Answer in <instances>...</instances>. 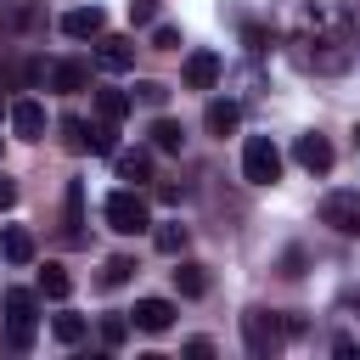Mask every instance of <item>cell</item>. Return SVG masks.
Segmentation results:
<instances>
[{
	"instance_id": "cell-1",
	"label": "cell",
	"mask_w": 360,
	"mask_h": 360,
	"mask_svg": "<svg viewBox=\"0 0 360 360\" xmlns=\"http://www.w3.org/2000/svg\"><path fill=\"white\" fill-rule=\"evenodd\" d=\"M354 45H360V34L343 6H304L292 22V56L309 73H343L354 62Z\"/></svg>"
},
{
	"instance_id": "cell-2",
	"label": "cell",
	"mask_w": 360,
	"mask_h": 360,
	"mask_svg": "<svg viewBox=\"0 0 360 360\" xmlns=\"http://www.w3.org/2000/svg\"><path fill=\"white\" fill-rule=\"evenodd\" d=\"M287 332H298V321H281V315H270V309H248V315H242V343H248L253 360H270V354L287 343Z\"/></svg>"
},
{
	"instance_id": "cell-3",
	"label": "cell",
	"mask_w": 360,
	"mask_h": 360,
	"mask_svg": "<svg viewBox=\"0 0 360 360\" xmlns=\"http://www.w3.org/2000/svg\"><path fill=\"white\" fill-rule=\"evenodd\" d=\"M101 214H107V231H118V236L152 231V208H146V197H141L135 186H118V191L101 202Z\"/></svg>"
},
{
	"instance_id": "cell-4",
	"label": "cell",
	"mask_w": 360,
	"mask_h": 360,
	"mask_svg": "<svg viewBox=\"0 0 360 360\" xmlns=\"http://www.w3.org/2000/svg\"><path fill=\"white\" fill-rule=\"evenodd\" d=\"M0 309H6V343H11V349H34V332H39V304H34V292L6 287V292H0Z\"/></svg>"
},
{
	"instance_id": "cell-5",
	"label": "cell",
	"mask_w": 360,
	"mask_h": 360,
	"mask_svg": "<svg viewBox=\"0 0 360 360\" xmlns=\"http://www.w3.org/2000/svg\"><path fill=\"white\" fill-rule=\"evenodd\" d=\"M242 180L248 186H276L281 180V146L270 135H248L242 141Z\"/></svg>"
},
{
	"instance_id": "cell-6",
	"label": "cell",
	"mask_w": 360,
	"mask_h": 360,
	"mask_svg": "<svg viewBox=\"0 0 360 360\" xmlns=\"http://www.w3.org/2000/svg\"><path fill=\"white\" fill-rule=\"evenodd\" d=\"M321 225L338 236H360V191H326L321 197Z\"/></svg>"
},
{
	"instance_id": "cell-7",
	"label": "cell",
	"mask_w": 360,
	"mask_h": 360,
	"mask_svg": "<svg viewBox=\"0 0 360 360\" xmlns=\"http://www.w3.org/2000/svg\"><path fill=\"white\" fill-rule=\"evenodd\" d=\"M129 326H135V332H146V338H163V332L174 326V304H169V298H135Z\"/></svg>"
},
{
	"instance_id": "cell-8",
	"label": "cell",
	"mask_w": 360,
	"mask_h": 360,
	"mask_svg": "<svg viewBox=\"0 0 360 360\" xmlns=\"http://www.w3.org/2000/svg\"><path fill=\"white\" fill-rule=\"evenodd\" d=\"M45 22V11L34 0H0V39H22Z\"/></svg>"
},
{
	"instance_id": "cell-9",
	"label": "cell",
	"mask_w": 360,
	"mask_h": 360,
	"mask_svg": "<svg viewBox=\"0 0 360 360\" xmlns=\"http://www.w3.org/2000/svg\"><path fill=\"white\" fill-rule=\"evenodd\" d=\"M219 73H225L219 51H191V56H186V68H180L186 90H214V84H219Z\"/></svg>"
},
{
	"instance_id": "cell-10",
	"label": "cell",
	"mask_w": 360,
	"mask_h": 360,
	"mask_svg": "<svg viewBox=\"0 0 360 360\" xmlns=\"http://www.w3.org/2000/svg\"><path fill=\"white\" fill-rule=\"evenodd\" d=\"M62 34H68V39H101V34H107V11H101V6H73V11L62 17Z\"/></svg>"
},
{
	"instance_id": "cell-11",
	"label": "cell",
	"mask_w": 360,
	"mask_h": 360,
	"mask_svg": "<svg viewBox=\"0 0 360 360\" xmlns=\"http://www.w3.org/2000/svg\"><path fill=\"white\" fill-rule=\"evenodd\" d=\"M62 242L79 248L84 242V186L68 180V197H62Z\"/></svg>"
},
{
	"instance_id": "cell-12",
	"label": "cell",
	"mask_w": 360,
	"mask_h": 360,
	"mask_svg": "<svg viewBox=\"0 0 360 360\" xmlns=\"http://www.w3.org/2000/svg\"><path fill=\"white\" fill-rule=\"evenodd\" d=\"M11 129H17L22 141H45V107H39L34 96H17V101H11Z\"/></svg>"
},
{
	"instance_id": "cell-13",
	"label": "cell",
	"mask_w": 360,
	"mask_h": 360,
	"mask_svg": "<svg viewBox=\"0 0 360 360\" xmlns=\"http://www.w3.org/2000/svg\"><path fill=\"white\" fill-rule=\"evenodd\" d=\"M292 158H298V169L326 174V169H332V141H326V135H298V141H292Z\"/></svg>"
},
{
	"instance_id": "cell-14",
	"label": "cell",
	"mask_w": 360,
	"mask_h": 360,
	"mask_svg": "<svg viewBox=\"0 0 360 360\" xmlns=\"http://www.w3.org/2000/svg\"><path fill=\"white\" fill-rule=\"evenodd\" d=\"M96 62H101L107 73H124V68H135V39H124V34H101V45H96Z\"/></svg>"
},
{
	"instance_id": "cell-15",
	"label": "cell",
	"mask_w": 360,
	"mask_h": 360,
	"mask_svg": "<svg viewBox=\"0 0 360 360\" xmlns=\"http://www.w3.org/2000/svg\"><path fill=\"white\" fill-rule=\"evenodd\" d=\"M90 84V68L79 62V56H62V62H51V90H62V96H79Z\"/></svg>"
},
{
	"instance_id": "cell-16",
	"label": "cell",
	"mask_w": 360,
	"mask_h": 360,
	"mask_svg": "<svg viewBox=\"0 0 360 360\" xmlns=\"http://www.w3.org/2000/svg\"><path fill=\"white\" fill-rule=\"evenodd\" d=\"M236 124H242V107H236L231 96H214L208 112H202V129H208V135H231Z\"/></svg>"
},
{
	"instance_id": "cell-17",
	"label": "cell",
	"mask_w": 360,
	"mask_h": 360,
	"mask_svg": "<svg viewBox=\"0 0 360 360\" xmlns=\"http://www.w3.org/2000/svg\"><path fill=\"white\" fill-rule=\"evenodd\" d=\"M112 169H118V180H129V186H141V180H152V152H146V146H129V152H112Z\"/></svg>"
},
{
	"instance_id": "cell-18",
	"label": "cell",
	"mask_w": 360,
	"mask_h": 360,
	"mask_svg": "<svg viewBox=\"0 0 360 360\" xmlns=\"http://www.w3.org/2000/svg\"><path fill=\"white\" fill-rule=\"evenodd\" d=\"M0 259H6V264H28V259H34V236H28L22 225H6V231H0Z\"/></svg>"
},
{
	"instance_id": "cell-19",
	"label": "cell",
	"mask_w": 360,
	"mask_h": 360,
	"mask_svg": "<svg viewBox=\"0 0 360 360\" xmlns=\"http://www.w3.org/2000/svg\"><path fill=\"white\" fill-rule=\"evenodd\" d=\"M129 107H135V96H124V90H96V112H101L107 124H124Z\"/></svg>"
},
{
	"instance_id": "cell-20",
	"label": "cell",
	"mask_w": 360,
	"mask_h": 360,
	"mask_svg": "<svg viewBox=\"0 0 360 360\" xmlns=\"http://www.w3.org/2000/svg\"><path fill=\"white\" fill-rule=\"evenodd\" d=\"M152 248H158V253H169V259H174V253H186V225H180V219L152 225Z\"/></svg>"
},
{
	"instance_id": "cell-21",
	"label": "cell",
	"mask_w": 360,
	"mask_h": 360,
	"mask_svg": "<svg viewBox=\"0 0 360 360\" xmlns=\"http://www.w3.org/2000/svg\"><path fill=\"white\" fill-rule=\"evenodd\" d=\"M174 292H180V298H202V292H208V270H202V264H180V270H174Z\"/></svg>"
},
{
	"instance_id": "cell-22",
	"label": "cell",
	"mask_w": 360,
	"mask_h": 360,
	"mask_svg": "<svg viewBox=\"0 0 360 360\" xmlns=\"http://www.w3.org/2000/svg\"><path fill=\"white\" fill-rule=\"evenodd\" d=\"M152 146H158V152H180V146H186V129H180L174 118H152Z\"/></svg>"
},
{
	"instance_id": "cell-23",
	"label": "cell",
	"mask_w": 360,
	"mask_h": 360,
	"mask_svg": "<svg viewBox=\"0 0 360 360\" xmlns=\"http://www.w3.org/2000/svg\"><path fill=\"white\" fill-rule=\"evenodd\" d=\"M84 332H90V321H84V315H56V321H51V338H56V343H68V349H73V343H84Z\"/></svg>"
},
{
	"instance_id": "cell-24",
	"label": "cell",
	"mask_w": 360,
	"mask_h": 360,
	"mask_svg": "<svg viewBox=\"0 0 360 360\" xmlns=\"http://www.w3.org/2000/svg\"><path fill=\"white\" fill-rule=\"evenodd\" d=\"M39 292L62 304V298L73 292V281H68V270H62V264H45V270H39Z\"/></svg>"
},
{
	"instance_id": "cell-25",
	"label": "cell",
	"mask_w": 360,
	"mask_h": 360,
	"mask_svg": "<svg viewBox=\"0 0 360 360\" xmlns=\"http://www.w3.org/2000/svg\"><path fill=\"white\" fill-rule=\"evenodd\" d=\"M56 129H62V146L68 152H90V124L84 118H62Z\"/></svg>"
},
{
	"instance_id": "cell-26",
	"label": "cell",
	"mask_w": 360,
	"mask_h": 360,
	"mask_svg": "<svg viewBox=\"0 0 360 360\" xmlns=\"http://www.w3.org/2000/svg\"><path fill=\"white\" fill-rule=\"evenodd\" d=\"M90 152L112 158V152H118V124H107V118H101V124H90Z\"/></svg>"
},
{
	"instance_id": "cell-27",
	"label": "cell",
	"mask_w": 360,
	"mask_h": 360,
	"mask_svg": "<svg viewBox=\"0 0 360 360\" xmlns=\"http://www.w3.org/2000/svg\"><path fill=\"white\" fill-rule=\"evenodd\" d=\"M135 276V259H124V253H112L107 264H101V287H124Z\"/></svg>"
},
{
	"instance_id": "cell-28",
	"label": "cell",
	"mask_w": 360,
	"mask_h": 360,
	"mask_svg": "<svg viewBox=\"0 0 360 360\" xmlns=\"http://www.w3.org/2000/svg\"><path fill=\"white\" fill-rule=\"evenodd\" d=\"M135 101H141V107H163V101H169V84H158V79H141V84H135Z\"/></svg>"
},
{
	"instance_id": "cell-29",
	"label": "cell",
	"mask_w": 360,
	"mask_h": 360,
	"mask_svg": "<svg viewBox=\"0 0 360 360\" xmlns=\"http://www.w3.org/2000/svg\"><path fill=\"white\" fill-rule=\"evenodd\" d=\"M124 338H129V321H124V315H107V321H101V343H107V349H124Z\"/></svg>"
},
{
	"instance_id": "cell-30",
	"label": "cell",
	"mask_w": 360,
	"mask_h": 360,
	"mask_svg": "<svg viewBox=\"0 0 360 360\" xmlns=\"http://www.w3.org/2000/svg\"><path fill=\"white\" fill-rule=\"evenodd\" d=\"M242 39H248V51L259 56V51H270V39H276V34H270L264 22H248V28H242Z\"/></svg>"
},
{
	"instance_id": "cell-31",
	"label": "cell",
	"mask_w": 360,
	"mask_h": 360,
	"mask_svg": "<svg viewBox=\"0 0 360 360\" xmlns=\"http://www.w3.org/2000/svg\"><path fill=\"white\" fill-rule=\"evenodd\" d=\"M152 45H158V51H180V28L158 22V28H152Z\"/></svg>"
},
{
	"instance_id": "cell-32",
	"label": "cell",
	"mask_w": 360,
	"mask_h": 360,
	"mask_svg": "<svg viewBox=\"0 0 360 360\" xmlns=\"http://www.w3.org/2000/svg\"><path fill=\"white\" fill-rule=\"evenodd\" d=\"M129 22H158V0H129Z\"/></svg>"
},
{
	"instance_id": "cell-33",
	"label": "cell",
	"mask_w": 360,
	"mask_h": 360,
	"mask_svg": "<svg viewBox=\"0 0 360 360\" xmlns=\"http://www.w3.org/2000/svg\"><path fill=\"white\" fill-rule=\"evenodd\" d=\"M186 354H191V360H208V354H214V343H208V338H191V343H186Z\"/></svg>"
},
{
	"instance_id": "cell-34",
	"label": "cell",
	"mask_w": 360,
	"mask_h": 360,
	"mask_svg": "<svg viewBox=\"0 0 360 360\" xmlns=\"http://www.w3.org/2000/svg\"><path fill=\"white\" fill-rule=\"evenodd\" d=\"M11 202H17V186H11L6 174H0V208H11Z\"/></svg>"
},
{
	"instance_id": "cell-35",
	"label": "cell",
	"mask_w": 360,
	"mask_h": 360,
	"mask_svg": "<svg viewBox=\"0 0 360 360\" xmlns=\"http://www.w3.org/2000/svg\"><path fill=\"white\" fill-rule=\"evenodd\" d=\"M354 146H360V129H354Z\"/></svg>"
}]
</instances>
